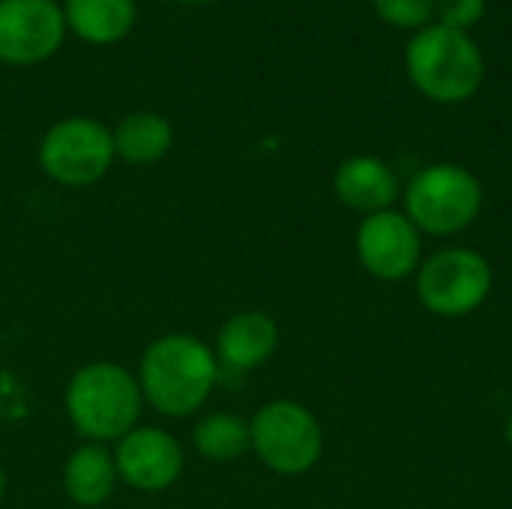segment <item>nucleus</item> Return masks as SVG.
Returning a JSON list of instances; mask_svg holds the SVG:
<instances>
[{
  "mask_svg": "<svg viewBox=\"0 0 512 509\" xmlns=\"http://www.w3.org/2000/svg\"><path fill=\"white\" fill-rule=\"evenodd\" d=\"M114 135V156L129 165H153L168 156L174 144L171 123L156 111H135L120 120Z\"/></svg>",
  "mask_w": 512,
  "mask_h": 509,
  "instance_id": "2eb2a0df",
  "label": "nucleus"
},
{
  "mask_svg": "<svg viewBox=\"0 0 512 509\" xmlns=\"http://www.w3.org/2000/svg\"><path fill=\"white\" fill-rule=\"evenodd\" d=\"M333 192L348 210L372 216L393 210L399 198V177L378 156H348L333 174Z\"/></svg>",
  "mask_w": 512,
  "mask_h": 509,
  "instance_id": "9b49d317",
  "label": "nucleus"
},
{
  "mask_svg": "<svg viewBox=\"0 0 512 509\" xmlns=\"http://www.w3.org/2000/svg\"><path fill=\"white\" fill-rule=\"evenodd\" d=\"M483 210V186L474 171L456 162L420 168L405 189V216L420 234L453 237L477 222Z\"/></svg>",
  "mask_w": 512,
  "mask_h": 509,
  "instance_id": "20e7f679",
  "label": "nucleus"
},
{
  "mask_svg": "<svg viewBox=\"0 0 512 509\" xmlns=\"http://www.w3.org/2000/svg\"><path fill=\"white\" fill-rule=\"evenodd\" d=\"M114 159V135L93 117L60 120L39 144V165L60 186H90L108 174Z\"/></svg>",
  "mask_w": 512,
  "mask_h": 509,
  "instance_id": "0eeeda50",
  "label": "nucleus"
},
{
  "mask_svg": "<svg viewBox=\"0 0 512 509\" xmlns=\"http://www.w3.org/2000/svg\"><path fill=\"white\" fill-rule=\"evenodd\" d=\"M135 0H66L63 18L87 45H114L135 27Z\"/></svg>",
  "mask_w": 512,
  "mask_h": 509,
  "instance_id": "ddd939ff",
  "label": "nucleus"
},
{
  "mask_svg": "<svg viewBox=\"0 0 512 509\" xmlns=\"http://www.w3.org/2000/svg\"><path fill=\"white\" fill-rule=\"evenodd\" d=\"M117 477L138 492H165L177 483L183 471V450L180 444L153 426L132 429L120 438L114 453Z\"/></svg>",
  "mask_w": 512,
  "mask_h": 509,
  "instance_id": "9d476101",
  "label": "nucleus"
},
{
  "mask_svg": "<svg viewBox=\"0 0 512 509\" xmlns=\"http://www.w3.org/2000/svg\"><path fill=\"white\" fill-rule=\"evenodd\" d=\"M375 15L396 30H423L435 21V0H369Z\"/></svg>",
  "mask_w": 512,
  "mask_h": 509,
  "instance_id": "f3484780",
  "label": "nucleus"
},
{
  "mask_svg": "<svg viewBox=\"0 0 512 509\" xmlns=\"http://www.w3.org/2000/svg\"><path fill=\"white\" fill-rule=\"evenodd\" d=\"M405 69L411 84L432 102L459 105L477 96L486 78V57L465 30L432 21L405 45Z\"/></svg>",
  "mask_w": 512,
  "mask_h": 509,
  "instance_id": "f03ea898",
  "label": "nucleus"
},
{
  "mask_svg": "<svg viewBox=\"0 0 512 509\" xmlns=\"http://www.w3.org/2000/svg\"><path fill=\"white\" fill-rule=\"evenodd\" d=\"M219 378L216 354L195 336L171 333L150 342L141 357V396L165 417L195 414L213 393Z\"/></svg>",
  "mask_w": 512,
  "mask_h": 509,
  "instance_id": "f257e3e1",
  "label": "nucleus"
},
{
  "mask_svg": "<svg viewBox=\"0 0 512 509\" xmlns=\"http://www.w3.org/2000/svg\"><path fill=\"white\" fill-rule=\"evenodd\" d=\"M141 384L117 363H90L66 387V417L93 444L120 441L141 414Z\"/></svg>",
  "mask_w": 512,
  "mask_h": 509,
  "instance_id": "7ed1b4c3",
  "label": "nucleus"
},
{
  "mask_svg": "<svg viewBox=\"0 0 512 509\" xmlns=\"http://www.w3.org/2000/svg\"><path fill=\"white\" fill-rule=\"evenodd\" d=\"M252 450L276 474L297 477L318 465L324 453V432L315 414L291 399L264 405L252 423Z\"/></svg>",
  "mask_w": 512,
  "mask_h": 509,
  "instance_id": "423d86ee",
  "label": "nucleus"
},
{
  "mask_svg": "<svg viewBox=\"0 0 512 509\" xmlns=\"http://www.w3.org/2000/svg\"><path fill=\"white\" fill-rule=\"evenodd\" d=\"M279 345V327L267 312H237L231 315L216 339L219 360L234 372H249L264 366Z\"/></svg>",
  "mask_w": 512,
  "mask_h": 509,
  "instance_id": "f8f14e48",
  "label": "nucleus"
},
{
  "mask_svg": "<svg viewBox=\"0 0 512 509\" xmlns=\"http://www.w3.org/2000/svg\"><path fill=\"white\" fill-rule=\"evenodd\" d=\"M117 480L114 456L99 444L75 450L63 468V489L78 507H102L114 495Z\"/></svg>",
  "mask_w": 512,
  "mask_h": 509,
  "instance_id": "4468645a",
  "label": "nucleus"
},
{
  "mask_svg": "<svg viewBox=\"0 0 512 509\" xmlns=\"http://www.w3.org/2000/svg\"><path fill=\"white\" fill-rule=\"evenodd\" d=\"M3 492H6V474H3V468H0V498H3Z\"/></svg>",
  "mask_w": 512,
  "mask_h": 509,
  "instance_id": "6ab92c4d",
  "label": "nucleus"
},
{
  "mask_svg": "<svg viewBox=\"0 0 512 509\" xmlns=\"http://www.w3.org/2000/svg\"><path fill=\"white\" fill-rule=\"evenodd\" d=\"M195 447L210 462H234L252 450L249 423L234 414H210L195 426Z\"/></svg>",
  "mask_w": 512,
  "mask_h": 509,
  "instance_id": "dca6fc26",
  "label": "nucleus"
},
{
  "mask_svg": "<svg viewBox=\"0 0 512 509\" xmlns=\"http://www.w3.org/2000/svg\"><path fill=\"white\" fill-rule=\"evenodd\" d=\"M489 0H435V21L453 30L471 33L486 15Z\"/></svg>",
  "mask_w": 512,
  "mask_h": 509,
  "instance_id": "a211bd4d",
  "label": "nucleus"
},
{
  "mask_svg": "<svg viewBox=\"0 0 512 509\" xmlns=\"http://www.w3.org/2000/svg\"><path fill=\"white\" fill-rule=\"evenodd\" d=\"M492 264L468 246H450L426 258L417 270V297L438 318H465L492 294Z\"/></svg>",
  "mask_w": 512,
  "mask_h": 509,
  "instance_id": "39448f33",
  "label": "nucleus"
},
{
  "mask_svg": "<svg viewBox=\"0 0 512 509\" xmlns=\"http://www.w3.org/2000/svg\"><path fill=\"white\" fill-rule=\"evenodd\" d=\"M63 36L66 18L54 0H0V63L36 66L57 54Z\"/></svg>",
  "mask_w": 512,
  "mask_h": 509,
  "instance_id": "6e6552de",
  "label": "nucleus"
},
{
  "mask_svg": "<svg viewBox=\"0 0 512 509\" xmlns=\"http://www.w3.org/2000/svg\"><path fill=\"white\" fill-rule=\"evenodd\" d=\"M357 258L363 270L381 282H399L420 270L423 234L399 210L363 216L357 228Z\"/></svg>",
  "mask_w": 512,
  "mask_h": 509,
  "instance_id": "1a4fd4ad",
  "label": "nucleus"
}]
</instances>
